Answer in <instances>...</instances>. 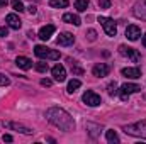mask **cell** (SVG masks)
<instances>
[{
    "label": "cell",
    "mask_w": 146,
    "mask_h": 144,
    "mask_svg": "<svg viewBox=\"0 0 146 144\" xmlns=\"http://www.w3.org/2000/svg\"><path fill=\"white\" fill-rule=\"evenodd\" d=\"M46 119L53 124V126H56L58 129H61V131H73L75 129V120H73V117L66 112V110H63V108L60 107H51L46 110Z\"/></svg>",
    "instance_id": "6da1fadb"
},
{
    "label": "cell",
    "mask_w": 146,
    "mask_h": 144,
    "mask_svg": "<svg viewBox=\"0 0 146 144\" xmlns=\"http://www.w3.org/2000/svg\"><path fill=\"white\" fill-rule=\"evenodd\" d=\"M124 132H126L127 136H134V137L146 139V120H139V122H136V124L124 126Z\"/></svg>",
    "instance_id": "7a4b0ae2"
},
{
    "label": "cell",
    "mask_w": 146,
    "mask_h": 144,
    "mask_svg": "<svg viewBox=\"0 0 146 144\" xmlns=\"http://www.w3.org/2000/svg\"><path fill=\"white\" fill-rule=\"evenodd\" d=\"M34 54H36L39 59H53V61L60 59V51L49 49L46 46H36L34 48Z\"/></svg>",
    "instance_id": "3957f363"
},
{
    "label": "cell",
    "mask_w": 146,
    "mask_h": 144,
    "mask_svg": "<svg viewBox=\"0 0 146 144\" xmlns=\"http://www.w3.org/2000/svg\"><path fill=\"white\" fill-rule=\"evenodd\" d=\"M99 22H100V26L104 27V31H106L107 36L114 37L115 34H117V26H115L114 19H109V17H99Z\"/></svg>",
    "instance_id": "277c9868"
},
{
    "label": "cell",
    "mask_w": 146,
    "mask_h": 144,
    "mask_svg": "<svg viewBox=\"0 0 146 144\" xmlns=\"http://www.w3.org/2000/svg\"><path fill=\"white\" fill-rule=\"evenodd\" d=\"M82 100H83L87 105H90V107H97V105H100V104H102L100 95H97V93H95V92H92V90H87V92L83 93Z\"/></svg>",
    "instance_id": "5b68a950"
},
{
    "label": "cell",
    "mask_w": 146,
    "mask_h": 144,
    "mask_svg": "<svg viewBox=\"0 0 146 144\" xmlns=\"http://www.w3.org/2000/svg\"><path fill=\"white\" fill-rule=\"evenodd\" d=\"M119 53H121L122 56L129 58L133 63H138V61L141 59V56H139V53H138L136 49H133V48H127V46H124V44H121V46H119Z\"/></svg>",
    "instance_id": "8992f818"
},
{
    "label": "cell",
    "mask_w": 146,
    "mask_h": 144,
    "mask_svg": "<svg viewBox=\"0 0 146 144\" xmlns=\"http://www.w3.org/2000/svg\"><path fill=\"white\" fill-rule=\"evenodd\" d=\"M51 73H53V78H54L56 81H60V83L66 80V70H65V66H61V65H56V66H53Z\"/></svg>",
    "instance_id": "52a82bcc"
},
{
    "label": "cell",
    "mask_w": 146,
    "mask_h": 144,
    "mask_svg": "<svg viewBox=\"0 0 146 144\" xmlns=\"http://www.w3.org/2000/svg\"><path fill=\"white\" fill-rule=\"evenodd\" d=\"M5 22H7V26L9 27H12V29H21V26H22V20L19 19V15H15V14H9L7 17H5Z\"/></svg>",
    "instance_id": "ba28073f"
},
{
    "label": "cell",
    "mask_w": 146,
    "mask_h": 144,
    "mask_svg": "<svg viewBox=\"0 0 146 144\" xmlns=\"http://www.w3.org/2000/svg\"><path fill=\"white\" fill-rule=\"evenodd\" d=\"M3 126L9 127V129H14V131H17V132H22V134H33V129H29V127H26V126H22V124L5 122V120H3Z\"/></svg>",
    "instance_id": "9c48e42d"
},
{
    "label": "cell",
    "mask_w": 146,
    "mask_h": 144,
    "mask_svg": "<svg viewBox=\"0 0 146 144\" xmlns=\"http://www.w3.org/2000/svg\"><path fill=\"white\" fill-rule=\"evenodd\" d=\"M110 71L109 65H106V63H100V65H95L94 66V70H92V73H94V76H99V78H104V76H107Z\"/></svg>",
    "instance_id": "30bf717a"
},
{
    "label": "cell",
    "mask_w": 146,
    "mask_h": 144,
    "mask_svg": "<svg viewBox=\"0 0 146 144\" xmlns=\"http://www.w3.org/2000/svg\"><path fill=\"white\" fill-rule=\"evenodd\" d=\"M56 42H58L60 46H72L73 42H75V36H73L72 32H63V34L58 36Z\"/></svg>",
    "instance_id": "8fae6325"
},
{
    "label": "cell",
    "mask_w": 146,
    "mask_h": 144,
    "mask_svg": "<svg viewBox=\"0 0 146 144\" xmlns=\"http://www.w3.org/2000/svg\"><path fill=\"white\" fill-rule=\"evenodd\" d=\"M56 31V27L53 26V24H48V26H44V27H41L39 29V39H42V41H48L49 37L53 36V32Z\"/></svg>",
    "instance_id": "7c38bea8"
},
{
    "label": "cell",
    "mask_w": 146,
    "mask_h": 144,
    "mask_svg": "<svg viewBox=\"0 0 146 144\" xmlns=\"http://www.w3.org/2000/svg\"><path fill=\"white\" fill-rule=\"evenodd\" d=\"M141 36V29L138 27V26H127V29H126V37L129 39V41H138Z\"/></svg>",
    "instance_id": "4fadbf2b"
},
{
    "label": "cell",
    "mask_w": 146,
    "mask_h": 144,
    "mask_svg": "<svg viewBox=\"0 0 146 144\" xmlns=\"http://www.w3.org/2000/svg\"><path fill=\"white\" fill-rule=\"evenodd\" d=\"M15 65H17L21 70H31V68H33V61H31L29 58H26V56H17Z\"/></svg>",
    "instance_id": "5bb4252c"
},
{
    "label": "cell",
    "mask_w": 146,
    "mask_h": 144,
    "mask_svg": "<svg viewBox=\"0 0 146 144\" xmlns=\"http://www.w3.org/2000/svg\"><path fill=\"white\" fill-rule=\"evenodd\" d=\"M139 90H141V87L136 85V83H124V85L121 87V92H122V93H127V95L136 93V92H139Z\"/></svg>",
    "instance_id": "9a60e30c"
},
{
    "label": "cell",
    "mask_w": 146,
    "mask_h": 144,
    "mask_svg": "<svg viewBox=\"0 0 146 144\" xmlns=\"http://www.w3.org/2000/svg\"><path fill=\"white\" fill-rule=\"evenodd\" d=\"M122 75L127 78H141V70L139 68H124Z\"/></svg>",
    "instance_id": "2e32d148"
},
{
    "label": "cell",
    "mask_w": 146,
    "mask_h": 144,
    "mask_svg": "<svg viewBox=\"0 0 146 144\" xmlns=\"http://www.w3.org/2000/svg\"><path fill=\"white\" fill-rule=\"evenodd\" d=\"M63 20L68 22V24H73V26H80L82 24V20H80V17L76 14H65L63 15Z\"/></svg>",
    "instance_id": "e0dca14e"
},
{
    "label": "cell",
    "mask_w": 146,
    "mask_h": 144,
    "mask_svg": "<svg viewBox=\"0 0 146 144\" xmlns=\"http://www.w3.org/2000/svg\"><path fill=\"white\" fill-rule=\"evenodd\" d=\"M49 7H53V9H65V7H68V0H49Z\"/></svg>",
    "instance_id": "ac0fdd59"
},
{
    "label": "cell",
    "mask_w": 146,
    "mask_h": 144,
    "mask_svg": "<svg viewBox=\"0 0 146 144\" xmlns=\"http://www.w3.org/2000/svg\"><path fill=\"white\" fill-rule=\"evenodd\" d=\"M88 7V0H75V9L78 12H85Z\"/></svg>",
    "instance_id": "d6986e66"
},
{
    "label": "cell",
    "mask_w": 146,
    "mask_h": 144,
    "mask_svg": "<svg viewBox=\"0 0 146 144\" xmlns=\"http://www.w3.org/2000/svg\"><path fill=\"white\" fill-rule=\"evenodd\" d=\"M80 85H82V81H80V80H70V81H68V88H66V90H68V93H73L76 88H80Z\"/></svg>",
    "instance_id": "ffe728a7"
},
{
    "label": "cell",
    "mask_w": 146,
    "mask_h": 144,
    "mask_svg": "<svg viewBox=\"0 0 146 144\" xmlns=\"http://www.w3.org/2000/svg\"><path fill=\"white\" fill-rule=\"evenodd\" d=\"M107 141L109 143H119V136L115 134V131H107Z\"/></svg>",
    "instance_id": "44dd1931"
},
{
    "label": "cell",
    "mask_w": 146,
    "mask_h": 144,
    "mask_svg": "<svg viewBox=\"0 0 146 144\" xmlns=\"http://www.w3.org/2000/svg\"><path fill=\"white\" fill-rule=\"evenodd\" d=\"M12 7H14L15 12H22V10H24V5H22L21 0H12Z\"/></svg>",
    "instance_id": "7402d4cb"
},
{
    "label": "cell",
    "mask_w": 146,
    "mask_h": 144,
    "mask_svg": "<svg viewBox=\"0 0 146 144\" xmlns=\"http://www.w3.org/2000/svg\"><path fill=\"white\" fill-rule=\"evenodd\" d=\"M36 70L39 73H46V71H48V63H44V61H39V63H36Z\"/></svg>",
    "instance_id": "603a6c76"
},
{
    "label": "cell",
    "mask_w": 146,
    "mask_h": 144,
    "mask_svg": "<svg viewBox=\"0 0 146 144\" xmlns=\"http://www.w3.org/2000/svg\"><path fill=\"white\" fill-rule=\"evenodd\" d=\"M115 88H117V83H115V81H110L109 87H107V90H109V95H115V93H117V90H115Z\"/></svg>",
    "instance_id": "cb8c5ba5"
},
{
    "label": "cell",
    "mask_w": 146,
    "mask_h": 144,
    "mask_svg": "<svg viewBox=\"0 0 146 144\" xmlns=\"http://www.w3.org/2000/svg\"><path fill=\"white\" fill-rule=\"evenodd\" d=\"M9 83H10V80H9L5 75H2V73H0V85H2V87H7Z\"/></svg>",
    "instance_id": "d4e9b609"
},
{
    "label": "cell",
    "mask_w": 146,
    "mask_h": 144,
    "mask_svg": "<svg viewBox=\"0 0 146 144\" xmlns=\"http://www.w3.org/2000/svg\"><path fill=\"white\" fill-rule=\"evenodd\" d=\"M99 5H100V9H109L110 0H99Z\"/></svg>",
    "instance_id": "484cf974"
},
{
    "label": "cell",
    "mask_w": 146,
    "mask_h": 144,
    "mask_svg": "<svg viewBox=\"0 0 146 144\" xmlns=\"http://www.w3.org/2000/svg\"><path fill=\"white\" fill-rule=\"evenodd\" d=\"M72 71L75 73V75H83V70H82L80 66H76V65H73V63H72Z\"/></svg>",
    "instance_id": "4316f807"
},
{
    "label": "cell",
    "mask_w": 146,
    "mask_h": 144,
    "mask_svg": "<svg viewBox=\"0 0 146 144\" xmlns=\"http://www.w3.org/2000/svg\"><path fill=\"white\" fill-rule=\"evenodd\" d=\"M87 34H88V39H90V41H95V39H97V32H95L94 29H88Z\"/></svg>",
    "instance_id": "83f0119b"
},
{
    "label": "cell",
    "mask_w": 146,
    "mask_h": 144,
    "mask_svg": "<svg viewBox=\"0 0 146 144\" xmlns=\"http://www.w3.org/2000/svg\"><path fill=\"white\" fill-rule=\"evenodd\" d=\"M41 85H42V87H51V80L42 78V80H41Z\"/></svg>",
    "instance_id": "f1b7e54d"
},
{
    "label": "cell",
    "mask_w": 146,
    "mask_h": 144,
    "mask_svg": "<svg viewBox=\"0 0 146 144\" xmlns=\"http://www.w3.org/2000/svg\"><path fill=\"white\" fill-rule=\"evenodd\" d=\"M9 34V29L7 27H0V37H5Z\"/></svg>",
    "instance_id": "f546056e"
},
{
    "label": "cell",
    "mask_w": 146,
    "mask_h": 144,
    "mask_svg": "<svg viewBox=\"0 0 146 144\" xmlns=\"http://www.w3.org/2000/svg\"><path fill=\"white\" fill-rule=\"evenodd\" d=\"M27 10H29V14H36V7H34V5H29Z\"/></svg>",
    "instance_id": "4dcf8cb0"
},
{
    "label": "cell",
    "mask_w": 146,
    "mask_h": 144,
    "mask_svg": "<svg viewBox=\"0 0 146 144\" xmlns=\"http://www.w3.org/2000/svg\"><path fill=\"white\" fill-rule=\"evenodd\" d=\"M3 141H7V143H12V136H10V134H5V136H3Z\"/></svg>",
    "instance_id": "1f68e13d"
},
{
    "label": "cell",
    "mask_w": 146,
    "mask_h": 144,
    "mask_svg": "<svg viewBox=\"0 0 146 144\" xmlns=\"http://www.w3.org/2000/svg\"><path fill=\"white\" fill-rule=\"evenodd\" d=\"M5 5H7V0H0V9L5 7Z\"/></svg>",
    "instance_id": "d6a6232c"
},
{
    "label": "cell",
    "mask_w": 146,
    "mask_h": 144,
    "mask_svg": "<svg viewBox=\"0 0 146 144\" xmlns=\"http://www.w3.org/2000/svg\"><path fill=\"white\" fill-rule=\"evenodd\" d=\"M143 46H145V48H146V34H145V36H143Z\"/></svg>",
    "instance_id": "836d02e7"
}]
</instances>
